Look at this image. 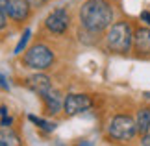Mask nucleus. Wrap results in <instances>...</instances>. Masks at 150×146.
I'll use <instances>...</instances> for the list:
<instances>
[{"label":"nucleus","mask_w":150,"mask_h":146,"mask_svg":"<svg viewBox=\"0 0 150 146\" xmlns=\"http://www.w3.org/2000/svg\"><path fill=\"white\" fill-rule=\"evenodd\" d=\"M113 9L108 0H87L80 9V20L85 30L98 33L111 24Z\"/></svg>","instance_id":"obj_1"},{"label":"nucleus","mask_w":150,"mask_h":146,"mask_svg":"<svg viewBox=\"0 0 150 146\" xmlns=\"http://www.w3.org/2000/svg\"><path fill=\"white\" fill-rule=\"evenodd\" d=\"M108 46L109 50L117 52V54H126L130 50L132 43H134V33H132V26L128 22H117L111 26V30L108 32Z\"/></svg>","instance_id":"obj_2"},{"label":"nucleus","mask_w":150,"mask_h":146,"mask_svg":"<svg viewBox=\"0 0 150 146\" xmlns=\"http://www.w3.org/2000/svg\"><path fill=\"white\" fill-rule=\"evenodd\" d=\"M52 61H54V54H52V50L45 44L32 46L24 56L26 67L33 68V71H45V68H48L52 65Z\"/></svg>","instance_id":"obj_3"},{"label":"nucleus","mask_w":150,"mask_h":146,"mask_svg":"<svg viewBox=\"0 0 150 146\" xmlns=\"http://www.w3.org/2000/svg\"><path fill=\"white\" fill-rule=\"evenodd\" d=\"M137 133V122L126 115H117L109 122V135L117 141H130Z\"/></svg>","instance_id":"obj_4"},{"label":"nucleus","mask_w":150,"mask_h":146,"mask_svg":"<svg viewBox=\"0 0 150 146\" xmlns=\"http://www.w3.org/2000/svg\"><path fill=\"white\" fill-rule=\"evenodd\" d=\"M91 98L87 95H69L63 102V109L67 115H78L82 111H87L91 107Z\"/></svg>","instance_id":"obj_5"},{"label":"nucleus","mask_w":150,"mask_h":146,"mask_svg":"<svg viewBox=\"0 0 150 146\" xmlns=\"http://www.w3.org/2000/svg\"><path fill=\"white\" fill-rule=\"evenodd\" d=\"M47 28L52 33H63L69 28V13L63 8L54 9L47 17Z\"/></svg>","instance_id":"obj_6"},{"label":"nucleus","mask_w":150,"mask_h":146,"mask_svg":"<svg viewBox=\"0 0 150 146\" xmlns=\"http://www.w3.org/2000/svg\"><path fill=\"white\" fill-rule=\"evenodd\" d=\"M134 46L137 54L150 56V30L148 28H137L134 33Z\"/></svg>","instance_id":"obj_7"},{"label":"nucleus","mask_w":150,"mask_h":146,"mask_svg":"<svg viewBox=\"0 0 150 146\" xmlns=\"http://www.w3.org/2000/svg\"><path fill=\"white\" fill-rule=\"evenodd\" d=\"M26 85L30 87V89L33 92H37V95H45L47 91L52 89V85H50V78L48 76H45V74H35V76H30L26 81Z\"/></svg>","instance_id":"obj_8"},{"label":"nucleus","mask_w":150,"mask_h":146,"mask_svg":"<svg viewBox=\"0 0 150 146\" xmlns=\"http://www.w3.org/2000/svg\"><path fill=\"white\" fill-rule=\"evenodd\" d=\"M30 15V2L28 0H11L9 17L15 20H24Z\"/></svg>","instance_id":"obj_9"},{"label":"nucleus","mask_w":150,"mask_h":146,"mask_svg":"<svg viewBox=\"0 0 150 146\" xmlns=\"http://www.w3.org/2000/svg\"><path fill=\"white\" fill-rule=\"evenodd\" d=\"M43 100H45V104H47V111L50 115H54V113H57V111L61 109V96H59V92L57 91H47L43 95Z\"/></svg>","instance_id":"obj_10"},{"label":"nucleus","mask_w":150,"mask_h":146,"mask_svg":"<svg viewBox=\"0 0 150 146\" xmlns=\"http://www.w3.org/2000/svg\"><path fill=\"white\" fill-rule=\"evenodd\" d=\"M150 130V107H143L137 113V131L139 133H148Z\"/></svg>","instance_id":"obj_11"},{"label":"nucleus","mask_w":150,"mask_h":146,"mask_svg":"<svg viewBox=\"0 0 150 146\" xmlns=\"http://www.w3.org/2000/svg\"><path fill=\"white\" fill-rule=\"evenodd\" d=\"M28 118H30V120H32V122H33L35 126H39L41 130H45V131H52V130L56 128V124H52V122H47V120L39 118V116H35V115H30Z\"/></svg>","instance_id":"obj_12"},{"label":"nucleus","mask_w":150,"mask_h":146,"mask_svg":"<svg viewBox=\"0 0 150 146\" xmlns=\"http://www.w3.org/2000/svg\"><path fill=\"white\" fill-rule=\"evenodd\" d=\"M30 35H32V30H26V32H24V35L21 37L19 44H17V48H15V54H21V52L24 50V46H26V43H28V39H30Z\"/></svg>","instance_id":"obj_13"},{"label":"nucleus","mask_w":150,"mask_h":146,"mask_svg":"<svg viewBox=\"0 0 150 146\" xmlns=\"http://www.w3.org/2000/svg\"><path fill=\"white\" fill-rule=\"evenodd\" d=\"M9 8H11V0H0V9H2L4 13L9 15Z\"/></svg>","instance_id":"obj_14"},{"label":"nucleus","mask_w":150,"mask_h":146,"mask_svg":"<svg viewBox=\"0 0 150 146\" xmlns=\"http://www.w3.org/2000/svg\"><path fill=\"white\" fill-rule=\"evenodd\" d=\"M28 2H30L32 8H41V6L47 2V0H28Z\"/></svg>","instance_id":"obj_15"},{"label":"nucleus","mask_w":150,"mask_h":146,"mask_svg":"<svg viewBox=\"0 0 150 146\" xmlns=\"http://www.w3.org/2000/svg\"><path fill=\"white\" fill-rule=\"evenodd\" d=\"M141 20H145L146 24L150 26V11H143V13H141Z\"/></svg>","instance_id":"obj_16"},{"label":"nucleus","mask_w":150,"mask_h":146,"mask_svg":"<svg viewBox=\"0 0 150 146\" xmlns=\"http://www.w3.org/2000/svg\"><path fill=\"white\" fill-rule=\"evenodd\" d=\"M6 26V13L2 9H0V30H2V28Z\"/></svg>","instance_id":"obj_17"},{"label":"nucleus","mask_w":150,"mask_h":146,"mask_svg":"<svg viewBox=\"0 0 150 146\" xmlns=\"http://www.w3.org/2000/svg\"><path fill=\"white\" fill-rule=\"evenodd\" d=\"M0 87H4V89H8V87H9V83L4 78V74H0Z\"/></svg>","instance_id":"obj_18"},{"label":"nucleus","mask_w":150,"mask_h":146,"mask_svg":"<svg viewBox=\"0 0 150 146\" xmlns=\"http://www.w3.org/2000/svg\"><path fill=\"white\" fill-rule=\"evenodd\" d=\"M141 144H145V146H150V133H145V137H143Z\"/></svg>","instance_id":"obj_19"},{"label":"nucleus","mask_w":150,"mask_h":146,"mask_svg":"<svg viewBox=\"0 0 150 146\" xmlns=\"http://www.w3.org/2000/svg\"><path fill=\"white\" fill-rule=\"evenodd\" d=\"M0 146H6V141H0Z\"/></svg>","instance_id":"obj_20"},{"label":"nucleus","mask_w":150,"mask_h":146,"mask_svg":"<svg viewBox=\"0 0 150 146\" xmlns=\"http://www.w3.org/2000/svg\"><path fill=\"white\" fill-rule=\"evenodd\" d=\"M145 96H146V98H150V92H145Z\"/></svg>","instance_id":"obj_21"}]
</instances>
